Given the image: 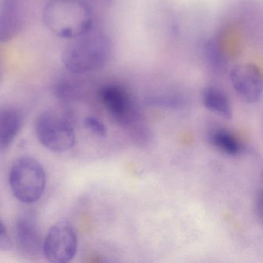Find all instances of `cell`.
I'll return each instance as SVG.
<instances>
[{
  "label": "cell",
  "instance_id": "1",
  "mask_svg": "<svg viewBox=\"0 0 263 263\" xmlns=\"http://www.w3.org/2000/svg\"><path fill=\"white\" fill-rule=\"evenodd\" d=\"M47 28L63 39L74 40L91 30L93 14L84 0H50L43 12Z\"/></svg>",
  "mask_w": 263,
  "mask_h": 263
},
{
  "label": "cell",
  "instance_id": "2",
  "mask_svg": "<svg viewBox=\"0 0 263 263\" xmlns=\"http://www.w3.org/2000/svg\"><path fill=\"white\" fill-rule=\"evenodd\" d=\"M112 53L110 38L102 33H89L74 39L63 53L64 67L73 73H85L104 67Z\"/></svg>",
  "mask_w": 263,
  "mask_h": 263
},
{
  "label": "cell",
  "instance_id": "3",
  "mask_svg": "<svg viewBox=\"0 0 263 263\" xmlns=\"http://www.w3.org/2000/svg\"><path fill=\"white\" fill-rule=\"evenodd\" d=\"M9 181L16 199L24 204H32L42 197L47 176L44 167L37 160L23 156L12 165Z\"/></svg>",
  "mask_w": 263,
  "mask_h": 263
},
{
  "label": "cell",
  "instance_id": "4",
  "mask_svg": "<svg viewBox=\"0 0 263 263\" xmlns=\"http://www.w3.org/2000/svg\"><path fill=\"white\" fill-rule=\"evenodd\" d=\"M35 130L41 144L52 152H67L76 144V136L71 124L55 112H44L39 116Z\"/></svg>",
  "mask_w": 263,
  "mask_h": 263
},
{
  "label": "cell",
  "instance_id": "5",
  "mask_svg": "<svg viewBox=\"0 0 263 263\" xmlns=\"http://www.w3.org/2000/svg\"><path fill=\"white\" fill-rule=\"evenodd\" d=\"M78 238L70 223L61 221L53 224L44 238L43 255L53 263L71 261L78 252Z\"/></svg>",
  "mask_w": 263,
  "mask_h": 263
},
{
  "label": "cell",
  "instance_id": "6",
  "mask_svg": "<svg viewBox=\"0 0 263 263\" xmlns=\"http://www.w3.org/2000/svg\"><path fill=\"white\" fill-rule=\"evenodd\" d=\"M229 78L235 93L241 101L250 104L261 101L262 73L257 66L252 64H238L231 70Z\"/></svg>",
  "mask_w": 263,
  "mask_h": 263
},
{
  "label": "cell",
  "instance_id": "7",
  "mask_svg": "<svg viewBox=\"0 0 263 263\" xmlns=\"http://www.w3.org/2000/svg\"><path fill=\"white\" fill-rule=\"evenodd\" d=\"M14 235L16 249L24 258L37 260L42 256L44 238L34 214L27 212L20 216Z\"/></svg>",
  "mask_w": 263,
  "mask_h": 263
},
{
  "label": "cell",
  "instance_id": "8",
  "mask_svg": "<svg viewBox=\"0 0 263 263\" xmlns=\"http://www.w3.org/2000/svg\"><path fill=\"white\" fill-rule=\"evenodd\" d=\"M100 98L114 119L121 125H127L132 120V104L127 91L121 86L108 84L100 90Z\"/></svg>",
  "mask_w": 263,
  "mask_h": 263
},
{
  "label": "cell",
  "instance_id": "9",
  "mask_svg": "<svg viewBox=\"0 0 263 263\" xmlns=\"http://www.w3.org/2000/svg\"><path fill=\"white\" fill-rule=\"evenodd\" d=\"M23 18L16 0H5L0 5V43L13 40L19 33Z\"/></svg>",
  "mask_w": 263,
  "mask_h": 263
},
{
  "label": "cell",
  "instance_id": "10",
  "mask_svg": "<svg viewBox=\"0 0 263 263\" xmlns=\"http://www.w3.org/2000/svg\"><path fill=\"white\" fill-rule=\"evenodd\" d=\"M24 124V117L14 108L0 109V151L8 148Z\"/></svg>",
  "mask_w": 263,
  "mask_h": 263
},
{
  "label": "cell",
  "instance_id": "11",
  "mask_svg": "<svg viewBox=\"0 0 263 263\" xmlns=\"http://www.w3.org/2000/svg\"><path fill=\"white\" fill-rule=\"evenodd\" d=\"M202 103L204 107L212 113L224 119H232L233 112L230 99L221 89L213 86L206 87L202 92Z\"/></svg>",
  "mask_w": 263,
  "mask_h": 263
},
{
  "label": "cell",
  "instance_id": "12",
  "mask_svg": "<svg viewBox=\"0 0 263 263\" xmlns=\"http://www.w3.org/2000/svg\"><path fill=\"white\" fill-rule=\"evenodd\" d=\"M212 145L229 156H238L243 152V146L234 135L223 129L213 130L209 135Z\"/></svg>",
  "mask_w": 263,
  "mask_h": 263
},
{
  "label": "cell",
  "instance_id": "13",
  "mask_svg": "<svg viewBox=\"0 0 263 263\" xmlns=\"http://www.w3.org/2000/svg\"><path fill=\"white\" fill-rule=\"evenodd\" d=\"M203 56L209 67L214 71H222L227 65L226 55L219 43L215 40L210 39L204 43Z\"/></svg>",
  "mask_w": 263,
  "mask_h": 263
},
{
  "label": "cell",
  "instance_id": "14",
  "mask_svg": "<svg viewBox=\"0 0 263 263\" xmlns=\"http://www.w3.org/2000/svg\"><path fill=\"white\" fill-rule=\"evenodd\" d=\"M84 125L93 135H97V136L100 137V138H105V137H107V127L98 118H93V117H88L84 121Z\"/></svg>",
  "mask_w": 263,
  "mask_h": 263
},
{
  "label": "cell",
  "instance_id": "15",
  "mask_svg": "<svg viewBox=\"0 0 263 263\" xmlns=\"http://www.w3.org/2000/svg\"><path fill=\"white\" fill-rule=\"evenodd\" d=\"M13 246L11 238L8 231L1 219H0V250L10 251Z\"/></svg>",
  "mask_w": 263,
  "mask_h": 263
},
{
  "label": "cell",
  "instance_id": "16",
  "mask_svg": "<svg viewBox=\"0 0 263 263\" xmlns=\"http://www.w3.org/2000/svg\"><path fill=\"white\" fill-rule=\"evenodd\" d=\"M262 194L261 191L258 192L256 196V200H255V213L258 215V218H259L260 221L262 220Z\"/></svg>",
  "mask_w": 263,
  "mask_h": 263
},
{
  "label": "cell",
  "instance_id": "17",
  "mask_svg": "<svg viewBox=\"0 0 263 263\" xmlns=\"http://www.w3.org/2000/svg\"><path fill=\"white\" fill-rule=\"evenodd\" d=\"M2 76H3V70H2V67H1V63H0V84H1V81H2Z\"/></svg>",
  "mask_w": 263,
  "mask_h": 263
}]
</instances>
